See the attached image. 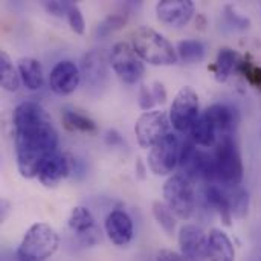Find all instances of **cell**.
Returning <instances> with one entry per match:
<instances>
[{
	"label": "cell",
	"instance_id": "obj_1",
	"mask_svg": "<svg viewBox=\"0 0 261 261\" xmlns=\"http://www.w3.org/2000/svg\"><path fill=\"white\" fill-rule=\"evenodd\" d=\"M14 144L18 173L24 179L37 177L43 164L58 151V133L49 113L34 101L14 109Z\"/></svg>",
	"mask_w": 261,
	"mask_h": 261
},
{
	"label": "cell",
	"instance_id": "obj_2",
	"mask_svg": "<svg viewBox=\"0 0 261 261\" xmlns=\"http://www.w3.org/2000/svg\"><path fill=\"white\" fill-rule=\"evenodd\" d=\"M213 159H214V182L222 185V188L225 190L240 187L243 180L245 168L234 135H226L219 138Z\"/></svg>",
	"mask_w": 261,
	"mask_h": 261
},
{
	"label": "cell",
	"instance_id": "obj_3",
	"mask_svg": "<svg viewBox=\"0 0 261 261\" xmlns=\"http://www.w3.org/2000/svg\"><path fill=\"white\" fill-rule=\"evenodd\" d=\"M132 46L142 61L153 66H173L179 60L173 44L148 26H141L133 32Z\"/></svg>",
	"mask_w": 261,
	"mask_h": 261
},
{
	"label": "cell",
	"instance_id": "obj_4",
	"mask_svg": "<svg viewBox=\"0 0 261 261\" xmlns=\"http://www.w3.org/2000/svg\"><path fill=\"white\" fill-rule=\"evenodd\" d=\"M60 246L57 231L47 223L32 225L17 248L18 261H47Z\"/></svg>",
	"mask_w": 261,
	"mask_h": 261
},
{
	"label": "cell",
	"instance_id": "obj_5",
	"mask_svg": "<svg viewBox=\"0 0 261 261\" xmlns=\"http://www.w3.org/2000/svg\"><path fill=\"white\" fill-rule=\"evenodd\" d=\"M180 174L187 177L191 184L205 180L214 184V159L211 154L197 148V145L188 139L182 144L180 159H179Z\"/></svg>",
	"mask_w": 261,
	"mask_h": 261
},
{
	"label": "cell",
	"instance_id": "obj_6",
	"mask_svg": "<svg viewBox=\"0 0 261 261\" xmlns=\"http://www.w3.org/2000/svg\"><path fill=\"white\" fill-rule=\"evenodd\" d=\"M164 200L173 214L182 220H188L196 206L193 184L180 173L173 174L164 184Z\"/></svg>",
	"mask_w": 261,
	"mask_h": 261
},
{
	"label": "cell",
	"instance_id": "obj_7",
	"mask_svg": "<svg viewBox=\"0 0 261 261\" xmlns=\"http://www.w3.org/2000/svg\"><path fill=\"white\" fill-rule=\"evenodd\" d=\"M109 63L116 76L125 84H136L145 73V66L133 46L125 41L113 44L109 54Z\"/></svg>",
	"mask_w": 261,
	"mask_h": 261
},
{
	"label": "cell",
	"instance_id": "obj_8",
	"mask_svg": "<svg viewBox=\"0 0 261 261\" xmlns=\"http://www.w3.org/2000/svg\"><path fill=\"white\" fill-rule=\"evenodd\" d=\"M168 116L174 130H177L179 133H190L191 127L200 116L199 96L193 87L185 86L177 92L170 107Z\"/></svg>",
	"mask_w": 261,
	"mask_h": 261
},
{
	"label": "cell",
	"instance_id": "obj_9",
	"mask_svg": "<svg viewBox=\"0 0 261 261\" xmlns=\"http://www.w3.org/2000/svg\"><path fill=\"white\" fill-rule=\"evenodd\" d=\"M170 116L164 110L144 112L135 124V136L142 148H151L170 135Z\"/></svg>",
	"mask_w": 261,
	"mask_h": 261
},
{
	"label": "cell",
	"instance_id": "obj_10",
	"mask_svg": "<svg viewBox=\"0 0 261 261\" xmlns=\"http://www.w3.org/2000/svg\"><path fill=\"white\" fill-rule=\"evenodd\" d=\"M182 145L179 138L173 133L167 135L161 142L150 148L148 153V168L156 176H170L179 167Z\"/></svg>",
	"mask_w": 261,
	"mask_h": 261
},
{
	"label": "cell",
	"instance_id": "obj_11",
	"mask_svg": "<svg viewBox=\"0 0 261 261\" xmlns=\"http://www.w3.org/2000/svg\"><path fill=\"white\" fill-rule=\"evenodd\" d=\"M81 70L70 60L58 61L49 73V87L54 93L66 96L73 93L81 83Z\"/></svg>",
	"mask_w": 261,
	"mask_h": 261
},
{
	"label": "cell",
	"instance_id": "obj_12",
	"mask_svg": "<svg viewBox=\"0 0 261 261\" xmlns=\"http://www.w3.org/2000/svg\"><path fill=\"white\" fill-rule=\"evenodd\" d=\"M67 226L86 246H93L101 240V231L96 226L95 217L84 206L72 208L67 219Z\"/></svg>",
	"mask_w": 261,
	"mask_h": 261
},
{
	"label": "cell",
	"instance_id": "obj_13",
	"mask_svg": "<svg viewBox=\"0 0 261 261\" xmlns=\"http://www.w3.org/2000/svg\"><path fill=\"white\" fill-rule=\"evenodd\" d=\"M180 254L188 261H203L208 258V234L196 225H184L179 231Z\"/></svg>",
	"mask_w": 261,
	"mask_h": 261
},
{
	"label": "cell",
	"instance_id": "obj_14",
	"mask_svg": "<svg viewBox=\"0 0 261 261\" xmlns=\"http://www.w3.org/2000/svg\"><path fill=\"white\" fill-rule=\"evenodd\" d=\"M156 15L170 28H182L193 18L194 3L191 0H161L156 5Z\"/></svg>",
	"mask_w": 261,
	"mask_h": 261
},
{
	"label": "cell",
	"instance_id": "obj_15",
	"mask_svg": "<svg viewBox=\"0 0 261 261\" xmlns=\"http://www.w3.org/2000/svg\"><path fill=\"white\" fill-rule=\"evenodd\" d=\"M109 57L104 49H92L81 60V76L86 84L101 87L109 75Z\"/></svg>",
	"mask_w": 261,
	"mask_h": 261
},
{
	"label": "cell",
	"instance_id": "obj_16",
	"mask_svg": "<svg viewBox=\"0 0 261 261\" xmlns=\"http://www.w3.org/2000/svg\"><path fill=\"white\" fill-rule=\"evenodd\" d=\"M104 229L109 237V240L119 248L127 246L135 236L133 229V222L130 216L125 211L121 210H113L112 213L107 214L104 220Z\"/></svg>",
	"mask_w": 261,
	"mask_h": 261
},
{
	"label": "cell",
	"instance_id": "obj_17",
	"mask_svg": "<svg viewBox=\"0 0 261 261\" xmlns=\"http://www.w3.org/2000/svg\"><path fill=\"white\" fill-rule=\"evenodd\" d=\"M72 168H73V159L66 153L57 151L43 164L37 177L41 185L47 188H54L72 173Z\"/></svg>",
	"mask_w": 261,
	"mask_h": 261
},
{
	"label": "cell",
	"instance_id": "obj_18",
	"mask_svg": "<svg viewBox=\"0 0 261 261\" xmlns=\"http://www.w3.org/2000/svg\"><path fill=\"white\" fill-rule=\"evenodd\" d=\"M203 115L214 125L219 138L232 135L237 127V122H239V113L236 112V109H232L231 106H226V104H220V102L210 106L203 112Z\"/></svg>",
	"mask_w": 261,
	"mask_h": 261
},
{
	"label": "cell",
	"instance_id": "obj_19",
	"mask_svg": "<svg viewBox=\"0 0 261 261\" xmlns=\"http://www.w3.org/2000/svg\"><path fill=\"white\" fill-rule=\"evenodd\" d=\"M208 260L236 261V248L222 229L213 228L208 232Z\"/></svg>",
	"mask_w": 261,
	"mask_h": 261
},
{
	"label": "cell",
	"instance_id": "obj_20",
	"mask_svg": "<svg viewBox=\"0 0 261 261\" xmlns=\"http://www.w3.org/2000/svg\"><path fill=\"white\" fill-rule=\"evenodd\" d=\"M203 199L210 208H213L222 219L223 225L229 226L232 223V213H231V203L228 197V191L225 188H220L214 184H208L203 191Z\"/></svg>",
	"mask_w": 261,
	"mask_h": 261
},
{
	"label": "cell",
	"instance_id": "obj_21",
	"mask_svg": "<svg viewBox=\"0 0 261 261\" xmlns=\"http://www.w3.org/2000/svg\"><path fill=\"white\" fill-rule=\"evenodd\" d=\"M17 69L23 86L29 90H40L44 84L43 67L38 60L31 57H23L17 61Z\"/></svg>",
	"mask_w": 261,
	"mask_h": 261
},
{
	"label": "cell",
	"instance_id": "obj_22",
	"mask_svg": "<svg viewBox=\"0 0 261 261\" xmlns=\"http://www.w3.org/2000/svg\"><path fill=\"white\" fill-rule=\"evenodd\" d=\"M242 63V57L237 50L231 47H222L217 54L216 63L213 66L214 75L217 81H226L232 72H237L239 66Z\"/></svg>",
	"mask_w": 261,
	"mask_h": 261
},
{
	"label": "cell",
	"instance_id": "obj_23",
	"mask_svg": "<svg viewBox=\"0 0 261 261\" xmlns=\"http://www.w3.org/2000/svg\"><path fill=\"white\" fill-rule=\"evenodd\" d=\"M190 139L197 145V147H216L219 141V135L214 128V125L208 121V118L202 113L199 119L194 122V125L190 130Z\"/></svg>",
	"mask_w": 261,
	"mask_h": 261
},
{
	"label": "cell",
	"instance_id": "obj_24",
	"mask_svg": "<svg viewBox=\"0 0 261 261\" xmlns=\"http://www.w3.org/2000/svg\"><path fill=\"white\" fill-rule=\"evenodd\" d=\"M61 121H63V125L66 127V130H69V132H80V133H96L98 132L96 122L76 109H70V107L63 109Z\"/></svg>",
	"mask_w": 261,
	"mask_h": 261
},
{
	"label": "cell",
	"instance_id": "obj_25",
	"mask_svg": "<svg viewBox=\"0 0 261 261\" xmlns=\"http://www.w3.org/2000/svg\"><path fill=\"white\" fill-rule=\"evenodd\" d=\"M176 52H177V57L182 63L197 64V63L203 61L205 54H206V47L200 40L188 38V40H182L177 43Z\"/></svg>",
	"mask_w": 261,
	"mask_h": 261
},
{
	"label": "cell",
	"instance_id": "obj_26",
	"mask_svg": "<svg viewBox=\"0 0 261 261\" xmlns=\"http://www.w3.org/2000/svg\"><path fill=\"white\" fill-rule=\"evenodd\" d=\"M20 73L18 69L11 61L9 55L2 50L0 52V86L6 92H17L20 87Z\"/></svg>",
	"mask_w": 261,
	"mask_h": 261
},
{
	"label": "cell",
	"instance_id": "obj_27",
	"mask_svg": "<svg viewBox=\"0 0 261 261\" xmlns=\"http://www.w3.org/2000/svg\"><path fill=\"white\" fill-rule=\"evenodd\" d=\"M153 217L158 222V225L164 229V232L167 236H173L176 231V216L173 214V211L165 205V202L156 200L153 202Z\"/></svg>",
	"mask_w": 261,
	"mask_h": 261
},
{
	"label": "cell",
	"instance_id": "obj_28",
	"mask_svg": "<svg viewBox=\"0 0 261 261\" xmlns=\"http://www.w3.org/2000/svg\"><path fill=\"white\" fill-rule=\"evenodd\" d=\"M228 197H229V203H231L232 217L245 219L249 213V194H248V191L242 187L229 188Z\"/></svg>",
	"mask_w": 261,
	"mask_h": 261
},
{
	"label": "cell",
	"instance_id": "obj_29",
	"mask_svg": "<svg viewBox=\"0 0 261 261\" xmlns=\"http://www.w3.org/2000/svg\"><path fill=\"white\" fill-rule=\"evenodd\" d=\"M127 23V17L122 14H112L109 17H106L96 28V35L98 37H107L110 34H113L115 31L121 29L124 24Z\"/></svg>",
	"mask_w": 261,
	"mask_h": 261
},
{
	"label": "cell",
	"instance_id": "obj_30",
	"mask_svg": "<svg viewBox=\"0 0 261 261\" xmlns=\"http://www.w3.org/2000/svg\"><path fill=\"white\" fill-rule=\"evenodd\" d=\"M67 21H69V26L70 29L78 34V35H83L84 31H86V20L83 17V12L80 9V6L76 3H72L70 8H69V12H67Z\"/></svg>",
	"mask_w": 261,
	"mask_h": 261
},
{
	"label": "cell",
	"instance_id": "obj_31",
	"mask_svg": "<svg viewBox=\"0 0 261 261\" xmlns=\"http://www.w3.org/2000/svg\"><path fill=\"white\" fill-rule=\"evenodd\" d=\"M237 72H240L242 75H245V78L252 84V86H261V66L252 64L249 61L242 60Z\"/></svg>",
	"mask_w": 261,
	"mask_h": 261
},
{
	"label": "cell",
	"instance_id": "obj_32",
	"mask_svg": "<svg viewBox=\"0 0 261 261\" xmlns=\"http://www.w3.org/2000/svg\"><path fill=\"white\" fill-rule=\"evenodd\" d=\"M138 102H139V107L145 112H150V110H154L153 107L158 104L154 96H153V90L151 87L142 84L141 89H139V95H138Z\"/></svg>",
	"mask_w": 261,
	"mask_h": 261
},
{
	"label": "cell",
	"instance_id": "obj_33",
	"mask_svg": "<svg viewBox=\"0 0 261 261\" xmlns=\"http://www.w3.org/2000/svg\"><path fill=\"white\" fill-rule=\"evenodd\" d=\"M73 2H61V0H54V2H43L44 9L55 15V17H67L69 8Z\"/></svg>",
	"mask_w": 261,
	"mask_h": 261
},
{
	"label": "cell",
	"instance_id": "obj_34",
	"mask_svg": "<svg viewBox=\"0 0 261 261\" xmlns=\"http://www.w3.org/2000/svg\"><path fill=\"white\" fill-rule=\"evenodd\" d=\"M225 11H226V18H228L229 24H234L236 28H242V29L249 28V24H251L249 18H246V17H243V15L237 14V12H236V9H234L232 6H226V8H225Z\"/></svg>",
	"mask_w": 261,
	"mask_h": 261
},
{
	"label": "cell",
	"instance_id": "obj_35",
	"mask_svg": "<svg viewBox=\"0 0 261 261\" xmlns=\"http://www.w3.org/2000/svg\"><path fill=\"white\" fill-rule=\"evenodd\" d=\"M156 261H188L182 254H177L170 249H161L156 254Z\"/></svg>",
	"mask_w": 261,
	"mask_h": 261
},
{
	"label": "cell",
	"instance_id": "obj_36",
	"mask_svg": "<svg viewBox=\"0 0 261 261\" xmlns=\"http://www.w3.org/2000/svg\"><path fill=\"white\" fill-rule=\"evenodd\" d=\"M151 90H153V96H154V99H156L158 104H164L167 101V90H165V87H164L162 83L154 81L153 86H151Z\"/></svg>",
	"mask_w": 261,
	"mask_h": 261
},
{
	"label": "cell",
	"instance_id": "obj_37",
	"mask_svg": "<svg viewBox=\"0 0 261 261\" xmlns=\"http://www.w3.org/2000/svg\"><path fill=\"white\" fill-rule=\"evenodd\" d=\"M107 142L109 144H112V145H115L116 142H122V139H121V136H119V133H116L115 130H109L107 132Z\"/></svg>",
	"mask_w": 261,
	"mask_h": 261
},
{
	"label": "cell",
	"instance_id": "obj_38",
	"mask_svg": "<svg viewBox=\"0 0 261 261\" xmlns=\"http://www.w3.org/2000/svg\"><path fill=\"white\" fill-rule=\"evenodd\" d=\"M249 261H261V246L254 249V252L249 257Z\"/></svg>",
	"mask_w": 261,
	"mask_h": 261
},
{
	"label": "cell",
	"instance_id": "obj_39",
	"mask_svg": "<svg viewBox=\"0 0 261 261\" xmlns=\"http://www.w3.org/2000/svg\"><path fill=\"white\" fill-rule=\"evenodd\" d=\"M260 135H261V132H260Z\"/></svg>",
	"mask_w": 261,
	"mask_h": 261
}]
</instances>
